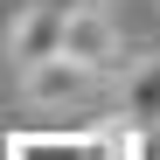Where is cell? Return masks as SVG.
<instances>
[{"label":"cell","mask_w":160,"mask_h":160,"mask_svg":"<svg viewBox=\"0 0 160 160\" xmlns=\"http://www.w3.org/2000/svg\"><path fill=\"white\" fill-rule=\"evenodd\" d=\"M7 160H139V132L118 118L91 132H21L7 139Z\"/></svg>","instance_id":"1"},{"label":"cell","mask_w":160,"mask_h":160,"mask_svg":"<svg viewBox=\"0 0 160 160\" xmlns=\"http://www.w3.org/2000/svg\"><path fill=\"white\" fill-rule=\"evenodd\" d=\"M63 56L70 63H84V70H98V77H118V63H125V28H118V14L112 7H98V0H70L63 7Z\"/></svg>","instance_id":"2"},{"label":"cell","mask_w":160,"mask_h":160,"mask_svg":"<svg viewBox=\"0 0 160 160\" xmlns=\"http://www.w3.org/2000/svg\"><path fill=\"white\" fill-rule=\"evenodd\" d=\"M139 160H160V132H139Z\"/></svg>","instance_id":"6"},{"label":"cell","mask_w":160,"mask_h":160,"mask_svg":"<svg viewBox=\"0 0 160 160\" xmlns=\"http://www.w3.org/2000/svg\"><path fill=\"white\" fill-rule=\"evenodd\" d=\"M112 118L132 132H160V56L118 63V112Z\"/></svg>","instance_id":"5"},{"label":"cell","mask_w":160,"mask_h":160,"mask_svg":"<svg viewBox=\"0 0 160 160\" xmlns=\"http://www.w3.org/2000/svg\"><path fill=\"white\" fill-rule=\"evenodd\" d=\"M56 42H63V0H21L14 28L0 35V49H7V63H14V70L49 63V56H56Z\"/></svg>","instance_id":"4"},{"label":"cell","mask_w":160,"mask_h":160,"mask_svg":"<svg viewBox=\"0 0 160 160\" xmlns=\"http://www.w3.org/2000/svg\"><path fill=\"white\" fill-rule=\"evenodd\" d=\"M21 84H28V98H35V104H49V112H84V104H98L104 77H98V70H84V63H70L63 49H56L49 63H28V70H21Z\"/></svg>","instance_id":"3"}]
</instances>
